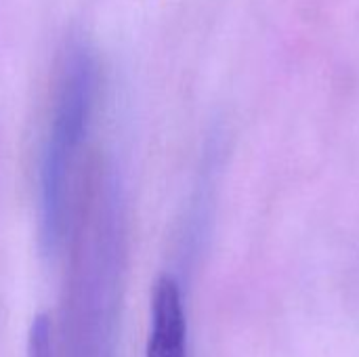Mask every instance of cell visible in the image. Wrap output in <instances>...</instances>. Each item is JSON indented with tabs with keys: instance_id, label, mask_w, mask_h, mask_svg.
I'll use <instances>...</instances> for the list:
<instances>
[{
	"instance_id": "obj_3",
	"label": "cell",
	"mask_w": 359,
	"mask_h": 357,
	"mask_svg": "<svg viewBox=\"0 0 359 357\" xmlns=\"http://www.w3.org/2000/svg\"><path fill=\"white\" fill-rule=\"evenodd\" d=\"M145 357H187V316L172 276H160L154 286Z\"/></svg>"
},
{
	"instance_id": "obj_1",
	"label": "cell",
	"mask_w": 359,
	"mask_h": 357,
	"mask_svg": "<svg viewBox=\"0 0 359 357\" xmlns=\"http://www.w3.org/2000/svg\"><path fill=\"white\" fill-rule=\"evenodd\" d=\"M122 284V208L109 185L99 189L76 240L55 357H116Z\"/></svg>"
},
{
	"instance_id": "obj_2",
	"label": "cell",
	"mask_w": 359,
	"mask_h": 357,
	"mask_svg": "<svg viewBox=\"0 0 359 357\" xmlns=\"http://www.w3.org/2000/svg\"><path fill=\"white\" fill-rule=\"evenodd\" d=\"M97 84L93 50L84 42H72L61 57L38 170L40 244L50 259L59 257L72 234L76 168L90 130Z\"/></svg>"
},
{
	"instance_id": "obj_4",
	"label": "cell",
	"mask_w": 359,
	"mask_h": 357,
	"mask_svg": "<svg viewBox=\"0 0 359 357\" xmlns=\"http://www.w3.org/2000/svg\"><path fill=\"white\" fill-rule=\"evenodd\" d=\"M25 357H55V335L48 316L40 314L34 318L27 335Z\"/></svg>"
}]
</instances>
